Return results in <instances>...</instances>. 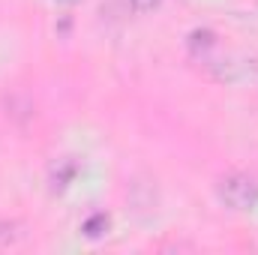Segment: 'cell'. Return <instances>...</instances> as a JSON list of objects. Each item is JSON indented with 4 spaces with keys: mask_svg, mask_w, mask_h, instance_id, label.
I'll return each mask as SVG.
<instances>
[{
    "mask_svg": "<svg viewBox=\"0 0 258 255\" xmlns=\"http://www.w3.org/2000/svg\"><path fill=\"white\" fill-rule=\"evenodd\" d=\"M216 192H219L222 204L231 207V210H252L258 204V180L249 177V174H240V171L225 174L219 180Z\"/></svg>",
    "mask_w": 258,
    "mask_h": 255,
    "instance_id": "6da1fadb",
    "label": "cell"
},
{
    "mask_svg": "<svg viewBox=\"0 0 258 255\" xmlns=\"http://www.w3.org/2000/svg\"><path fill=\"white\" fill-rule=\"evenodd\" d=\"M75 174H78V162H75L72 156L57 159L54 168H51V192H63L66 186L75 180Z\"/></svg>",
    "mask_w": 258,
    "mask_h": 255,
    "instance_id": "7a4b0ae2",
    "label": "cell"
},
{
    "mask_svg": "<svg viewBox=\"0 0 258 255\" xmlns=\"http://www.w3.org/2000/svg\"><path fill=\"white\" fill-rule=\"evenodd\" d=\"M213 45H216V36H213V30H192V33H189V51H192L195 57L207 54Z\"/></svg>",
    "mask_w": 258,
    "mask_h": 255,
    "instance_id": "3957f363",
    "label": "cell"
},
{
    "mask_svg": "<svg viewBox=\"0 0 258 255\" xmlns=\"http://www.w3.org/2000/svg\"><path fill=\"white\" fill-rule=\"evenodd\" d=\"M21 228H24V225L15 222V219H0V246H12V243H18V240L24 237Z\"/></svg>",
    "mask_w": 258,
    "mask_h": 255,
    "instance_id": "277c9868",
    "label": "cell"
},
{
    "mask_svg": "<svg viewBox=\"0 0 258 255\" xmlns=\"http://www.w3.org/2000/svg\"><path fill=\"white\" fill-rule=\"evenodd\" d=\"M108 225H111V219H108V213H93L87 222H84V234L90 237V240H96V237H102L105 231H108Z\"/></svg>",
    "mask_w": 258,
    "mask_h": 255,
    "instance_id": "5b68a950",
    "label": "cell"
},
{
    "mask_svg": "<svg viewBox=\"0 0 258 255\" xmlns=\"http://www.w3.org/2000/svg\"><path fill=\"white\" fill-rule=\"evenodd\" d=\"M129 3H132V9H135V12H153L162 0H129Z\"/></svg>",
    "mask_w": 258,
    "mask_h": 255,
    "instance_id": "8992f818",
    "label": "cell"
}]
</instances>
